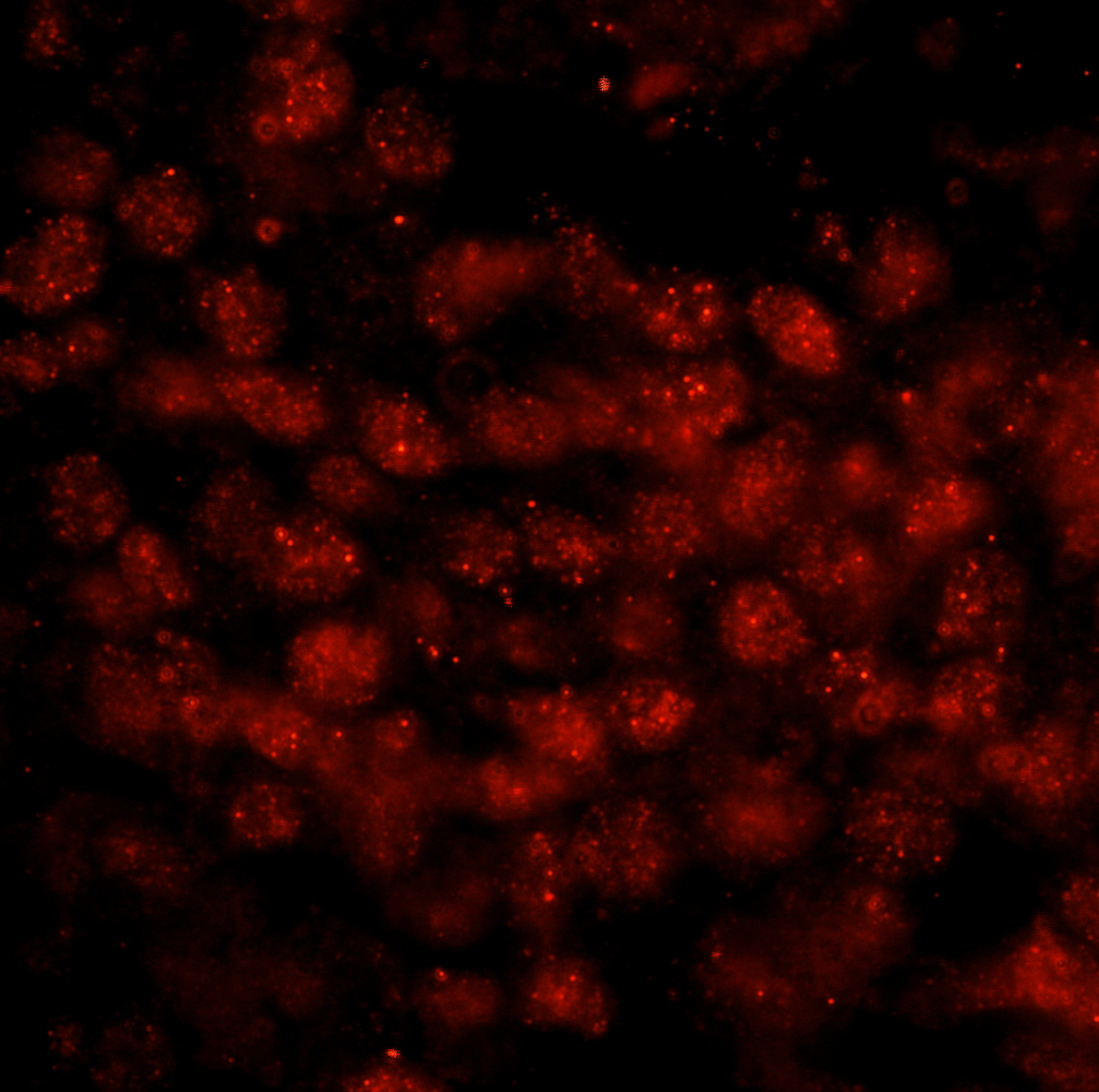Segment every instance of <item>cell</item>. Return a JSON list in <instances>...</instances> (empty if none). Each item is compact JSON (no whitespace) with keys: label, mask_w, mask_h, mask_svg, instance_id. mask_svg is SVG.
I'll return each instance as SVG.
<instances>
[{"label":"cell","mask_w":1099,"mask_h":1092,"mask_svg":"<svg viewBox=\"0 0 1099 1092\" xmlns=\"http://www.w3.org/2000/svg\"><path fill=\"white\" fill-rule=\"evenodd\" d=\"M551 260V247L449 242L434 251L416 275V320L438 341L459 342L548 280Z\"/></svg>","instance_id":"6da1fadb"},{"label":"cell","mask_w":1099,"mask_h":1092,"mask_svg":"<svg viewBox=\"0 0 1099 1092\" xmlns=\"http://www.w3.org/2000/svg\"><path fill=\"white\" fill-rule=\"evenodd\" d=\"M108 246L106 228L84 212H62L13 240L1 262L0 292L32 318L61 314L99 289Z\"/></svg>","instance_id":"7a4b0ae2"},{"label":"cell","mask_w":1099,"mask_h":1092,"mask_svg":"<svg viewBox=\"0 0 1099 1092\" xmlns=\"http://www.w3.org/2000/svg\"><path fill=\"white\" fill-rule=\"evenodd\" d=\"M677 835L651 799H604L583 815L568 842L576 875L610 899H634L655 889L674 861Z\"/></svg>","instance_id":"3957f363"},{"label":"cell","mask_w":1099,"mask_h":1092,"mask_svg":"<svg viewBox=\"0 0 1099 1092\" xmlns=\"http://www.w3.org/2000/svg\"><path fill=\"white\" fill-rule=\"evenodd\" d=\"M841 827L859 859L886 876L937 868L950 857L956 841L947 800L913 783L855 791L846 805Z\"/></svg>","instance_id":"277c9868"},{"label":"cell","mask_w":1099,"mask_h":1092,"mask_svg":"<svg viewBox=\"0 0 1099 1092\" xmlns=\"http://www.w3.org/2000/svg\"><path fill=\"white\" fill-rule=\"evenodd\" d=\"M290 601L321 605L345 596L365 572V555L341 521L318 504L281 511L247 571Z\"/></svg>","instance_id":"5b68a950"},{"label":"cell","mask_w":1099,"mask_h":1092,"mask_svg":"<svg viewBox=\"0 0 1099 1092\" xmlns=\"http://www.w3.org/2000/svg\"><path fill=\"white\" fill-rule=\"evenodd\" d=\"M812 436L785 419L733 456L717 496L722 521L737 534L764 540L786 528L809 470Z\"/></svg>","instance_id":"8992f818"},{"label":"cell","mask_w":1099,"mask_h":1092,"mask_svg":"<svg viewBox=\"0 0 1099 1092\" xmlns=\"http://www.w3.org/2000/svg\"><path fill=\"white\" fill-rule=\"evenodd\" d=\"M387 660L389 639L380 628L328 619L293 638L285 669L293 690L305 699L351 708L376 696Z\"/></svg>","instance_id":"52a82bcc"},{"label":"cell","mask_w":1099,"mask_h":1092,"mask_svg":"<svg viewBox=\"0 0 1099 1092\" xmlns=\"http://www.w3.org/2000/svg\"><path fill=\"white\" fill-rule=\"evenodd\" d=\"M1026 596L1025 575L1011 556L984 547L962 551L944 576L936 633L953 647L1002 643L1021 623Z\"/></svg>","instance_id":"ba28073f"},{"label":"cell","mask_w":1099,"mask_h":1092,"mask_svg":"<svg viewBox=\"0 0 1099 1092\" xmlns=\"http://www.w3.org/2000/svg\"><path fill=\"white\" fill-rule=\"evenodd\" d=\"M189 290L197 325L229 358L252 364L280 345L287 300L253 265L228 271L196 267L189 274Z\"/></svg>","instance_id":"9c48e42d"},{"label":"cell","mask_w":1099,"mask_h":1092,"mask_svg":"<svg viewBox=\"0 0 1099 1092\" xmlns=\"http://www.w3.org/2000/svg\"><path fill=\"white\" fill-rule=\"evenodd\" d=\"M114 212L136 248L168 262L188 256L211 222L202 187L176 164L157 166L123 182L115 191Z\"/></svg>","instance_id":"30bf717a"},{"label":"cell","mask_w":1099,"mask_h":1092,"mask_svg":"<svg viewBox=\"0 0 1099 1092\" xmlns=\"http://www.w3.org/2000/svg\"><path fill=\"white\" fill-rule=\"evenodd\" d=\"M471 442L493 459L550 463L573 442L566 416L546 396L490 383L458 410Z\"/></svg>","instance_id":"8fae6325"},{"label":"cell","mask_w":1099,"mask_h":1092,"mask_svg":"<svg viewBox=\"0 0 1099 1092\" xmlns=\"http://www.w3.org/2000/svg\"><path fill=\"white\" fill-rule=\"evenodd\" d=\"M280 513L270 482L255 469L236 464L207 485L191 515V532L209 558L247 572Z\"/></svg>","instance_id":"7c38bea8"},{"label":"cell","mask_w":1099,"mask_h":1092,"mask_svg":"<svg viewBox=\"0 0 1099 1092\" xmlns=\"http://www.w3.org/2000/svg\"><path fill=\"white\" fill-rule=\"evenodd\" d=\"M45 517L54 537L76 551L98 548L130 514L119 474L100 455L78 452L56 461L45 477Z\"/></svg>","instance_id":"4fadbf2b"},{"label":"cell","mask_w":1099,"mask_h":1092,"mask_svg":"<svg viewBox=\"0 0 1099 1092\" xmlns=\"http://www.w3.org/2000/svg\"><path fill=\"white\" fill-rule=\"evenodd\" d=\"M627 314L651 343L678 354L707 350L724 337L732 319L715 279L683 271L639 280Z\"/></svg>","instance_id":"5bb4252c"},{"label":"cell","mask_w":1099,"mask_h":1092,"mask_svg":"<svg viewBox=\"0 0 1099 1092\" xmlns=\"http://www.w3.org/2000/svg\"><path fill=\"white\" fill-rule=\"evenodd\" d=\"M356 438L369 461L399 477L440 475L460 456L457 441L433 413L398 394H376L361 404Z\"/></svg>","instance_id":"9a60e30c"},{"label":"cell","mask_w":1099,"mask_h":1092,"mask_svg":"<svg viewBox=\"0 0 1099 1092\" xmlns=\"http://www.w3.org/2000/svg\"><path fill=\"white\" fill-rule=\"evenodd\" d=\"M211 375L228 410L266 439L299 445L319 437L329 424L324 398L306 381L241 363L221 367Z\"/></svg>","instance_id":"2e32d148"},{"label":"cell","mask_w":1099,"mask_h":1092,"mask_svg":"<svg viewBox=\"0 0 1099 1092\" xmlns=\"http://www.w3.org/2000/svg\"><path fill=\"white\" fill-rule=\"evenodd\" d=\"M746 315L768 350L791 369L815 378H829L840 370L844 344L837 322L804 289L764 284L750 295Z\"/></svg>","instance_id":"e0dca14e"},{"label":"cell","mask_w":1099,"mask_h":1092,"mask_svg":"<svg viewBox=\"0 0 1099 1092\" xmlns=\"http://www.w3.org/2000/svg\"><path fill=\"white\" fill-rule=\"evenodd\" d=\"M722 648L752 669L785 666L810 647L807 623L791 597L776 584L753 578L737 584L718 615Z\"/></svg>","instance_id":"ac0fdd59"},{"label":"cell","mask_w":1099,"mask_h":1092,"mask_svg":"<svg viewBox=\"0 0 1099 1092\" xmlns=\"http://www.w3.org/2000/svg\"><path fill=\"white\" fill-rule=\"evenodd\" d=\"M576 880L568 842L553 832L525 835L509 857L501 890L514 924L542 954L554 950L562 932Z\"/></svg>","instance_id":"d6986e66"},{"label":"cell","mask_w":1099,"mask_h":1092,"mask_svg":"<svg viewBox=\"0 0 1099 1092\" xmlns=\"http://www.w3.org/2000/svg\"><path fill=\"white\" fill-rule=\"evenodd\" d=\"M516 530L528 562L570 588H584L599 580L624 548L622 540L589 517L555 504L527 507Z\"/></svg>","instance_id":"ffe728a7"},{"label":"cell","mask_w":1099,"mask_h":1092,"mask_svg":"<svg viewBox=\"0 0 1099 1092\" xmlns=\"http://www.w3.org/2000/svg\"><path fill=\"white\" fill-rule=\"evenodd\" d=\"M947 263L939 247L921 232H880L859 274L866 310L891 320L936 300L947 285Z\"/></svg>","instance_id":"44dd1931"},{"label":"cell","mask_w":1099,"mask_h":1092,"mask_svg":"<svg viewBox=\"0 0 1099 1092\" xmlns=\"http://www.w3.org/2000/svg\"><path fill=\"white\" fill-rule=\"evenodd\" d=\"M365 139L377 163L406 181L439 176L450 151L440 122L414 88L400 85L380 94L365 117Z\"/></svg>","instance_id":"7402d4cb"},{"label":"cell","mask_w":1099,"mask_h":1092,"mask_svg":"<svg viewBox=\"0 0 1099 1092\" xmlns=\"http://www.w3.org/2000/svg\"><path fill=\"white\" fill-rule=\"evenodd\" d=\"M269 74L284 84L282 127L294 139L326 134L347 117L353 76L346 60L313 38H303L292 54L270 59Z\"/></svg>","instance_id":"603a6c76"},{"label":"cell","mask_w":1099,"mask_h":1092,"mask_svg":"<svg viewBox=\"0 0 1099 1092\" xmlns=\"http://www.w3.org/2000/svg\"><path fill=\"white\" fill-rule=\"evenodd\" d=\"M505 715L528 751L570 771L590 767L604 751L602 713L574 693L523 692L507 700Z\"/></svg>","instance_id":"cb8c5ba5"},{"label":"cell","mask_w":1099,"mask_h":1092,"mask_svg":"<svg viewBox=\"0 0 1099 1092\" xmlns=\"http://www.w3.org/2000/svg\"><path fill=\"white\" fill-rule=\"evenodd\" d=\"M523 1018L532 1025L565 1028L588 1036L605 1034L612 1001L600 976L584 959L555 950L541 954L519 991Z\"/></svg>","instance_id":"d4e9b609"},{"label":"cell","mask_w":1099,"mask_h":1092,"mask_svg":"<svg viewBox=\"0 0 1099 1092\" xmlns=\"http://www.w3.org/2000/svg\"><path fill=\"white\" fill-rule=\"evenodd\" d=\"M118 163L94 138L72 129L45 135L34 147L26 181L36 197L63 212H84L116 189Z\"/></svg>","instance_id":"484cf974"},{"label":"cell","mask_w":1099,"mask_h":1092,"mask_svg":"<svg viewBox=\"0 0 1099 1092\" xmlns=\"http://www.w3.org/2000/svg\"><path fill=\"white\" fill-rule=\"evenodd\" d=\"M785 576L821 597L835 596L865 584L875 571L869 546L835 519H809L792 526L779 550Z\"/></svg>","instance_id":"4316f807"},{"label":"cell","mask_w":1099,"mask_h":1092,"mask_svg":"<svg viewBox=\"0 0 1099 1092\" xmlns=\"http://www.w3.org/2000/svg\"><path fill=\"white\" fill-rule=\"evenodd\" d=\"M433 545L441 567L475 588L509 580L524 556L515 527L485 508L451 512L437 519Z\"/></svg>","instance_id":"83f0119b"},{"label":"cell","mask_w":1099,"mask_h":1092,"mask_svg":"<svg viewBox=\"0 0 1099 1092\" xmlns=\"http://www.w3.org/2000/svg\"><path fill=\"white\" fill-rule=\"evenodd\" d=\"M91 704L99 717L131 734L159 731L171 718L148 654L122 644L96 647L88 665Z\"/></svg>","instance_id":"f1b7e54d"},{"label":"cell","mask_w":1099,"mask_h":1092,"mask_svg":"<svg viewBox=\"0 0 1099 1092\" xmlns=\"http://www.w3.org/2000/svg\"><path fill=\"white\" fill-rule=\"evenodd\" d=\"M678 416L712 443L737 428L750 403V383L732 359L701 358L660 365Z\"/></svg>","instance_id":"f546056e"},{"label":"cell","mask_w":1099,"mask_h":1092,"mask_svg":"<svg viewBox=\"0 0 1099 1092\" xmlns=\"http://www.w3.org/2000/svg\"><path fill=\"white\" fill-rule=\"evenodd\" d=\"M697 703L679 683L656 675H639L612 690L602 713L628 747L645 753L666 750L688 732Z\"/></svg>","instance_id":"4dcf8cb0"},{"label":"cell","mask_w":1099,"mask_h":1092,"mask_svg":"<svg viewBox=\"0 0 1099 1092\" xmlns=\"http://www.w3.org/2000/svg\"><path fill=\"white\" fill-rule=\"evenodd\" d=\"M534 390L546 396L567 418L572 441L589 449L626 444L632 409L611 380L567 364H548L534 377Z\"/></svg>","instance_id":"1f68e13d"},{"label":"cell","mask_w":1099,"mask_h":1092,"mask_svg":"<svg viewBox=\"0 0 1099 1092\" xmlns=\"http://www.w3.org/2000/svg\"><path fill=\"white\" fill-rule=\"evenodd\" d=\"M550 279L574 312L588 318L627 313L639 279L595 236L568 233L551 247Z\"/></svg>","instance_id":"d6a6232c"},{"label":"cell","mask_w":1099,"mask_h":1092,"mask_svg":"<svg viewBox=\"0 0 1099 1092\" xmlns=\"http://www.w3.org/2000/svg\"><path fill=\"white\" fill-rule=\"evenodd\" d=\"M703 537L698 507L679 491L643 490L627 510L622 544L648 571L674 572L697 552Z\"/></svg>","instance_id":"836d02e7"},{"label":"cell","mask_w":1099,"mask_h":1092,"mask_svg":"<svg viewBox=\"0 0 1099 1092\" xmlns=\"http://www.w3.org/2000/svg\"><path fill=\"white\" fill-rule=\"evenodd\" d=\"M116 388L124 404L163 418L205 417L228 410L213 375L174 354L138 360L120 375Z\"/></svg>","instance_id":"e575fe53"},{"label":"cell","mask_w":1099,"mask_h":1092,"mask_svg":"<svg viewBox=\"0 0 1099 1092\" xmlns=\"http://www.w3.org/2000/svg\"><path fill=\"white\" fill-rule=\"evenodd\" d=\"M1002 690V676L993 662L979 656L955 661L936 677L928 719L942 734L971 735L996 720Z\"/></svg>","instance_id":"d590c367"},{"label":"cell","mask_w":1099,"mask_h":1092,"mask_svg":"<svg viewBox=\"0 0 1099 1092\" xmlns=\"http://www.w3.org/2000/svg\"><path fill=\"white\" fill-rule=\"evenodd\" d=\"M117 571L152 610L171 611L192 604L195 592L171 543L146 525L130 527L116 549Z\"/></svg>","instance_id":"8d00e7d4"},{"label":"cell","mask_w":1099,"mask_h":1092,"mask_svg":"<svg viewBox=\"0 0 1099 1092\" xmlns=\"http://www.w3.org/2000/svg\"><path fill=\"white\" fill-rule=\"evenodd\" d=\"M986 487L976 477L940 471L926 476L909 493L903 526L908 536L931 542L959 533L987 512Z\"/></svg>","instance_id":"74e56055"},{"label":"cell","mask_w":1099,"mask_h":1092,"mask_svg":"<svg viewBox=\"0 0 1099 1092\" xmlns=\"http://www.w3.org/2000/svg\"><path fill=\"white\" fill-rule=\"evenodd\" d=\"M229 700L232 722L266 759L290 770L312 763L323 728L310 713L289 703L247 705L231 697Z\"/></svg>","instance_id":"f35d334b"},{"label":"cell","mask_w":1099,"mask_h":1092,"mask_svg":"<svg viewBox=\"0 0 1099 1092\" xmlns=\"http://www.w3.org/2000/svg\"><path fill=\"white\" fill-rule=\"evenodd\" d=\"M306 482L316 504L339 518H377L389 514L395 505V496L386 482L351 454L323 456L311 467Z\"/></svg>","instance_id":"ab89813d"},{"label":"cell","mask_w":1099,"mask_h":1092,"mask_svg":"<svg viewBox=\"0 0 1099 1092\" xmlns=\"http://www.w3.org/2000/svg\"><path fill=\"white\" fill-rule=\"evenodd\" d=\"M678 623L673 606L658 592L630 587L613 601L606 615L605 632L621 655L651 659L674 643Z\"/></svg>","instance_id":"60d3db41"},{"label":"cell","mask_w":1099,"mask_h":1092,"mask_svg":"<svg viewBox=\"0 0 1099 1092\" xmlns=\"http://www.w3.org/2000/svg\"><path fill=\"white\" fill-rule=\"evenodd\" d=\"M1024 743L1031 764L1017 791L1040 806L1065 799L1082 777V753L1073 728L1060 719L1043 717L1030 727Z\"/></svg>","instance_id":"b9f144b4"},{"label":"cell","mask_w":1099,"mask_h":1092,"mask_svg":"<svg viewBox=\"0 0 1099 1092\" xmlns=\"http://www.w3.org/2000/svg\"><path fill=\"white\" fill-rule=\"evenodd\" d=\"M229 822L239 840L254 847L291 842L303 826L298 799L288 785L274 781L252 782L234 797Z\"/></svg>","instance_id":"7bdbcfd3"},{"label":"cell","mask_w":1099,"mask_h":1092,"mask_svg":"<svg viewBox=\"0 0 1099 1092\" xmlns=\"http://www.w3.org/2000/svg\"><path fill=\"white\" fill-rule=\"evenodd\" d=\"M879 678L876 653L864 645L829 652L806 669L801 685L835 726L847 731L854 700Z\"/></svg>","instance_id":"ee69618b"},{"label":"cell","mask_w":1099,"mask_h":1092,"mask_svg":"<svg viewBox=\"0 0 1099 1092\" xmlns=\"http://www.w3.org/2000/svg\"><path fill=\"white\" fill-rule=\"evenodd\" d=\"M69 599L85 621L118 636L143 630L156 613L134 593L118 571L107 569L79 573L71 581Z\"/></svg>","instance_id":"f6af8a7d"},{"label":"cell","mask_w":1099,"mask_h":1092,"mask_svg":"<svg viewBox=\"0 0 1099 1092\" xmlns=\"http://www.w3.org/2000/svg\"><path fill=\"white\" fill-rule=\"evenodd\" d=\"M148 655L171 718L172 707L179 698L192 693L220 691V665L216 653L191 635L159 629Z\"/></svg>","instance_id":"bcb514c9"},{"label":"cell","mask_w":1099,"mask_h":1092,"mask_svg":"<svg viewBox=\"0 0 1099 1092\" xmlns=\"http://www.w3.org/2000/svg\"><path fill=\"white\" fill-rule=\"evenodd\" d=\"M470 790L478 808L497 820L522 817L543 800L529 753L482 762L472 772Z\"/></svg>","instance_id":"7dc6e473"},{"label":"cell","mask_w":1099,"mask_h":1092,"mask_svg":"<svg viewBox=\"0 0 1099 1092\" xmlns=\"http://www.w3.org/2000/svg\"><path fill=\"white\" fill-rule=\"evenodd\" d=\"M430 1004L445 1025L472 1031L497 1018L502 992L495 980L479 973H441L430 993Z\"/></svg>","instance_id":"c3c4849f"},{"label":"cell","mask_w":1099,"mask_h":1092,"mask_svg":"<svg viewBox=\"0 0 1099 1092\" xmlns=\"http://www.w3.org/2000/svg\"><path fill=\"white\" fill-rule=\"evenodd\" d=\"M0 370L4 381L28 393L48 390L64 375L53 339L36 331H20L2 340Z\"/></svg>","instance_id":"681fc988"},{"label":"cell","mask_w":1099,"mask_h":1092,"mask_svg":"<svg viewBox=\"0 0 1099 1092\" xmlns=\"http://www.w3.org/2000/svg\"><path fill=\"white\" fill-rule=\"evenodd\" d=\"M64 375H82L109 366L117 357L120 338L116 328L97 315L68 322L53 338Z\"/></svg>","instance_id":"f907efd6"},{"label":"cell","mask_w":1099,"mask_h":1092,"mask_svg":"<svg viewBox=\"0 0 1099 1092\" xmlns=\"http://www.w3.org/2000/svg\"><path fill=\"white\" fill-rule=\"evenodd\" d=\"M497 643L504 655L523 666H541L550 662L561 643L558 631L532 614H516L497 629Z\"/></svg>","instance_id":"816d5d0a"},{"label":"cell","mask_w":1099,"mask_h":1092,"mask_svg":"<svg viewBox=\"0 0 1099 1092\" xmlns=\"http://www.w3.org/2000/svg\"><path fill=\"white\" fill-rule=\"evenodd\" d=\"M405 614L411 624L433 645L441 644L450 634L453 615L448 596L426 578H412L399 590Z\"/></svg>","instance_id":"f5cc1de1"},{"label":"cell","mask_w":1099,"mask_h":1092,"mask_svg":"<svg viewBox=\"0 0 1099 1092\" xmlns=\"http://www.w3.org/2000/svg\"><path fill=\"white\" fill-rule=\"evenodd\" d=\"M172 719L195 741L209 743L232 723L231 705L221 691L193 693L173 705Z\"/></svg>","instance_id":"db71d44e"},{"label":"cell","mask_w":1099,"mask_h":1092,"mask_svg":"<svg viewBox=\"0 0 1099 1092\" xmlns=\"http://www.w3.org/2000/svg\"><path fill=\"white\" fill-rule=\"evenodd\" d=\"M905 692L899 682L879 678L854 700L847 720V731L874 736L884 731L900 713Z\"/></svg>","instance_id":"11a10c76"},{"label":"cell","mask_w":1099,"mask_h":1092,"mask_svg":"<svg viewBox=\"0 0 1099 1092\" xmlns=\"http://www.w3.org/2000/svg\"><path fill=\"white\" fill-rule=\"evenodd\" d=\"M365 852L382 864L392 865L413 855L419 844V832L404 816L378 810L370 816L361 833Z\"/></svg>","instance_id":"9f6ffc18"},{"label":"cell","mask_w":1099,"mask_h":1092,"mask_svg":"<svg viewBox=\"0 0 1099 1092\" xmlns=\"http://www.w3.org/2000/svg\"><path fill=\"white\" fill-rule=\"evenodd\" d=\"M832 477L837 491L852 502H862L874 495L881 477L878 453L867 443L847 447L835 460Z\"/></svg>","instance_id":"6f0895ef"},{"label":"cell","mask_w":1099,"mask_h":1092,"mask_svg":"<svg viewBox=\"0 0 1099 1092\" xmlns=\"http://www.w3.org/2000/svg\"><path fill=\"white\" fill-rule=\"evenodd\" d=\"M1031 754L1024 742H996L983 748L976 761L979 773L990 782L1017 791L1026 781Z\"/></svg>","instance_id":"680465c9"},{"label":"cell","mask_w":1099,"mask_h":1092,"mask_svg":"<svg viewBox=\"0 0 1099 1092\" xmlns=\"http://www.w3.org/2000/svg\"><path fill=\"white\" fill-rule=\"evenodd\" d=\"M419 728L417 714L410 708H402L380 717L371 731L373 741L380 750L397 755L414 744Z\"/></svg>","instance_id":"91938a15"},{"label":"cell","mask_w":1099,"mask_h":1092,"mask_svg":"<svg viewBox=\"0 0 1099 1092\" xmlns=\"http://www.w3.org/2000/svg\"><path fill=\"white\" fill-rule=\"evenodd\" d=\"M28 47L38 58L49 59L69 44L64 15L55 5H43L32 24Z\"/></svg>","instance_id":"94428289"},{"label":"cell","mask_w":1099,"mask_h":1092,"mask_svg":"<svg viewBox=\"0 0 1099 1092\" xmlns=\"http://www.w3.org/2000/svg\"><path fill=\"white\" fill-rule=\"evenodd\" d=\"M1066 914L1074 926L1094 940L1097 939V883L1090 876L1073 880L1064 897ZM1095 941V940H1094ZM1096 942V941H1095Z\"/></svg>","instance_id":"6125c7cd"},{"label":"cell","mask_w":1099,"mask_h":1092,"mask_svg":"<svg viewBox=\"0 0 1099 1092\" xmlns=\"http://www.w3.org/2000/svg\"><path fill=\"white\" fill-rule=\"evenodd\" d=\"M1066 546L1080 556L1091 559L1098 549L1097 510H1087L1068 526L1065 534Z\"/></svg>","instance_id":"be15d7a7"},{"label":"cell","mask_w":1099,"mask_h":1092,"mask_svg":"<svg viewBox=\"0 0 1099 1092\" xmlns=\"http://www.w3.org/2000/svg\"><path fill=\"white\" fill-rule=\"evenodd\" d=\"M365 1087H371L370 1089H372V1090H384V1089H387V1090L397 1089L398 1090V1089H402V1087L406 1090H408V1089H412V1090H425V1089H428V1088H425V1087H428L427 1084L421 1083L420 1081H416L413 1078L401 1077V1076H394V1075H391V1074H383V1073L382 1074H378L375 1077L373 1076L369 1077L367 1079V1082H366Z\"/></svg>","instance_id":"e7e4bbea"}]
</instances>
